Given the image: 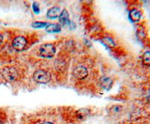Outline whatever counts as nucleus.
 Returning a JSON list of instances; mask_svg holds the SVG:
<instances>
[{
    "mask_svg": "<svg viewBox=\"0 0 150 124\" xmlns=\"http://www.w3.org/2000/svg\"><path fill=\"white\" fill-rule=\"evenodd\" d=\"M99 85L103 89L106 90H110L112 85V81L108 76H102L99 79Z\"/></svg>",
    "mask_w": 150,
    "mask_h": 124,
    "instance_id": "obj_6",
    "label": "nucleus"
},
{
    "mask_svg": "<svg viewBox=\"0 0 150 124\" xmlns=\"http://www.w3.org/2000/svg\"><path fill=\"white\" fill-rule=\"evenodd\" d=\"M0 124H2V120H1V118H0Z\"/></svg>",
    "mask_w": 150,
    "mask_h": 124,
    "instance_id": "obj_17",
    "label": "nucleus"
},
{
    "mask_svg": "<svg viewBox=\"0 0 150 124\" xmlns=\"http://www.w3.org/2000/svg\"><path fill=\"white\" fill-rule=\"evenodd\" d=\"M103 43L108 47H113L114 46V42L111 38H104L102 40Z\"/></svg>",
    "mask_w": 150,
    "mask_h": 124,
    "instance_id": "obj_12",
    "label": "nucleus"
},
{
    "mask_svg": "<svg viewBox=\"0 0 150 124\" xmlns=\"http://www.w3.org/2000/svg\"><path fill=\"white\" fill-rule=\"evenodd\" d=\"M73 75L77 79H83L88 76V70L83 66H77L74 69Z\"/></svg>",
    "mask_w": 150,
    "mask_h": 124,
    "instance_id": "obj_5",
    "label": "nucleus"
},
{
    "mask_svg": "<svg viewBox=\"0 0 150 124\" xmlns=\"http://www.w3.org/2000/svg\"><path fill=\"white\" fill-rule=\"evenodd\" d=\"M62 27L58 23H51L46 26V32L49 33H56L59 32Z\"/></svg>",
    "mask_w": 150,
    "mask_h": 124,
    "instance_id": "obj_10",
    "label": "nucleus"
},
{
    "mask_svg": "<svg viewBox=\"0 0 150 124\" xmlns=\"http://www.w3.org/2000/svg\"><path fill=\"white\" fill-rule=\"evenodd\" d=\"M56 47L52 43H45L40 46L39 53L42 57L51 58L56 53Z\"/></svg>",
    "mask_w": 150,
    "mask_h": 124,
    "instance_id": "obj_3",
    "label": "nucleus"
},
{
    "mask_svg": "<svg viewBox=\"0 0 150 124\" xmlns=\"http://www.w3.org/2000/svg\"><path fill=\"white\" fill-rule=\"evenodd\" d=\"M59 19L60 23H62V25H66V24L70 25L71 22L70 20H69V14H68V11L66 10L62 11V12L60 14L59 17Z\"/></svg>",
    "mask_w": 150,
    "mask_h": 124,
    "instance_id": "obj_9",
    "label": "nucleus"
},
{
    "mask_svg": "<svg viewBox=\"0 0 150 124\" xmlns=\"http://www.w3.org/2000/svg\"><path fill=\"white\" fill-rule=\"evenodd\" d=\"M33 11L35 13V14H39L40 13V8H39V5L37 2H34L33 4Z\"/></svg>",
    "mask_w": 150,
    "mask_h": 124,
    "instance_id": "obj_14",
    "label": "nucleus"
},
{
    "mask_svg": "<svg viewBox=\"0 0 150 124\" xmlns=\"http://www.w3.org/2000/svg\"><path fill=\"white\" fill-rule=\"evenodd\" d=\"M47 23L45 22H34L33 23V26L36 29H41V28L46 27Z\"/></svg>",
    "mask_w": 150,
    "mask_h": 124,
    "instance_id": "obj_13",
    "label": "nucleus"
},
{
    "mask_svg": "<svg viewBox=\"0 0 150 124\" xmlns=\"http://www.w3.org/2000/svg\"><path fill=\"white\" fill-rule=\"evenodd\" d=\"M60 14H61V11H60L59 8L55 6L48 10L47 13V17L49 19H56L59 17Z\"/></svg>",
    "mask_w": 150,
    "mask_h": 124,
    "instance_id": "obj_7",
    "label": "nucleus"
},
{
    "mask_svg": "<svg viewBox=\"0 0 150 124\" xmlns=\"http://www.w3.org/2000/svg\"><path fill=\"white\" fill-rule=\"evenodd\" d=\"M33 78L38 83L47 84L51 79V76L47 71L44 70H38L33 74Z\"/></svg>",
    "mask_w": 150,
    "mask_h": 124,
    "instance_id": "obj_2",
    "label": "nucleus"
},
{
    "mask_svg": "<svg viewBox=\"0 0 150 124\" xmlns=\"http://www.w3.org/2000/svg\"><path fill=\"white\" fill-rule=\"evenodd\" d=\"M141 12L136 8H134L130 11L129 12V18L132 22H138L141 18Z\"/></svg>",
    "mask_w": 150,
    "mask_h": 124,
    "instance_id": "obj_8",
    "label": "nucleus"
},
{
    "mask_svg": "<svg viewBox=\"0 0 150 124\" xmlns=\"http://www.w3.org/2000/svg\"><path fill=\"white\" fill-rule=\"evenodd\" d=\"M2 41H3V37H2V34H0V44L2 43Z\"/></svg>",
    "mask_w": 150,
    "mask_h": 124,
    "instance_id": "obj_15",
    "label": "nucleus"
},
{
    "mask_svg": "<svg viewBox=\"0 0 150 124\" xmlns=\"http://www.w3.org/2000/svg\"><path fill=\"white\" fill-rule=\"evenodd\" d=\"M26 44H27V41L23 36L16 37L12 41V47L17 51H22L23 49H25Z\"/></svg>",
    "mask_w": 150,
    "mask_h": 124,
    "instance_id": "obj_4",
    "label": "nucleus"
},
{
    "mask_svg": "<svg viewBox=\"0 0 150 124\" xmlns=\"http://www.w3.org/2000/svg\"><path fill=\"white\" fill-rule=\"evenodd\" d=\"M2 78L8 82H13L18 77V71L14 67L7 66L2 68L1 71Z\"/></svg>",
    "mask_w": 150,
    "mask_h": 124,
    "instance_id": "obj_1",
    "label": "nucleus"
},
{
    "mask_svg": "<svg viewBox=\"0 0 150 124\" xmlns=\"http://www.w3.org/2000/svg\"><path fill=\"white\" fill-rule=\"evenodd\" d=\"M41 124H54V123H53L51 122H44Z\"/></svg>",
    "mask_w": 150,
    "mask_h": 124,
    "instance_id": "obj_16",
    "label": "nucleus"
},
{
    "mask_svg": "<svg viewBox=\"0 0 150 124\" xmlns=\"http://www.w3.org/2000/svg\"><path fill=\"white\" fill-rule=\"evenodd\" d=\"M142 62L143 64L146 67H150V52L146 51L143 53L142 56Z\"/></svg>",
    "mask_w": 150,
    "mask_h": 124,
    "instance_id": "obj_11",
    "label": "nucleus"
}]
</instances>
